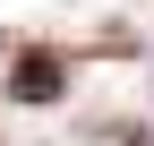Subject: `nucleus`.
I'll use <instances>...</instances> for the list:
<instances>
[{
  "instance_id": "obj_1",
  "label": "nucleus",
  "mask_w": 154,
  "mask_h": 146,
  "mask_svg": "<svg viewBox=\"0 0 154 146\" xmlns=\"http://www.w3.org/2000/svg\"><path fill=\"white\" fill-rule=\"evenodd\" d=\"M60 86H69V69L51 60V52H26V60L9 69V95H17V103H51Z\"/></svg>"
}]
</instances>
